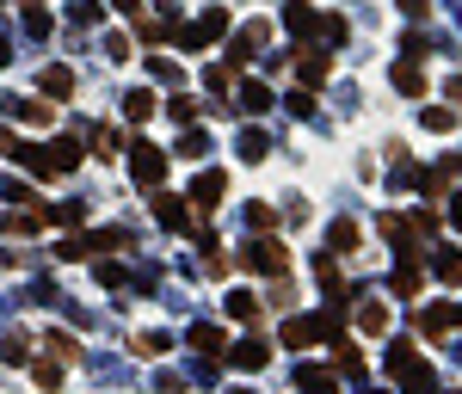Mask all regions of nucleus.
<instances>
[{"label": "nucleus", "mask_w": 462, "mask_h": 394, "mask_svg": "<svg viewBox=\"0 0 462 394\" xmlns=\"http://www.w3.org/2000/svg\"><path fill=\"white\" fill-rule=\"evenodd\" d=\"M0 148L31 173V179H62V173H74L81 166V142L74 135H62V142H43V148H31V142H19V135H0Z\"/></svg>", "instance_id": "f257e3e1"}, {"label": "nucleus", "mask_w": 462, "mask_h": 394, "mask_svg": "<svg viewBox=\"0 0 462 394\" xmlns=\"http://www.w3.org/2000/svg\"><path fill=\"white\" fill-rule=\"evenodd\" d=\"M123 148H129V179L148 185V191H161V179H167V148L148 142V135H129Z\"/></svg>", "instance_id": "f03ea898"}, {"label": "nucleus", "mask_w": 462, "mask_h": 394, "mask_svg": "<svg viewBox=\"0 0 462 394\" xmlns=\"http://www.w3.org/2000/svg\"><path fill=\"white\" fill-rule=\"evenodd\" d=\"M278 339L296 345V352H309V345H340V327H333L327 314H290V321L278 327Z\"/></svg>", "instance_id": "7ed1b4c3"}, {"label": "nucleus", "mask_w": 462, "mask_h": 394, "mask_svg": "<svg viewBox=\"0 0 462 394\" xmlns=\"http://www.w3.org/2000/svg\"><path fill=\"white\" fill-rule=\"evenodd\" d=\"M223 31H229V12H223V6H210L204 19H192V25H173V43H179V50H204V43H216Z\"/></svg>", "instance_id": "20e7f679"}, {"label": "nucleus", "mask_w": 462, "mask_h": 394, "mask_svg": "<svg viewBox=\"0 0 462 394\" xmlns=\"http://www.w3.org/2000/svg\"><path fill=\"white\" fill-rule=\"evenodd\" d=\"M240 265H247V271H271V277H284L290 247H278V241H265V235H259V241H247V247H240Z\"/></svg>", "instance_id": "39448f33"}, {"label": "nucleus", "mask_w": 462, "mask_h": 394, "mask_svg": "<svg viewBox=\"0 0 462 394\" xmlns=\"http://www.w3.org/2000/svg\"><path fill=\"white\" fill-rule=\"evenodd\" d=\"M265 43H271V25H265V19H253V25H240V37H234V43H229V68H247V62H253V56H259Z\"/></svg>", "instance_id": "423d86ee"}, {"label": "nucleus", "mask_w": 462, "mask_h": 394, "mask_svg": "<svg viewBox=\"0 0 462 394\" xmlns=\"http://www.w3.org/2000/svg\"><path fill=\"white\" fill-rule=\"evenodd\" d=\"M223 191H229V173H216V166H210V173H198V179H192V191H185V197H192L198 210H216V204H223Z\"/></svg>", "instance_id": "0eeeda50"}, {"label": "nucleus", "mask_w": 462, "mask_h": 394, "mask_svg": "<svg viewBox=\"0 0 462 394\" xmlns=\"http://www.w3.org/2000/svg\"><path fill=\"white\" fill-rule=\"evenodd\" d=\"M419 370H432V364H426V358L413 352V339H395V345H388V376H401V382H413Z\"/></svg>", "instance_id": "6e6552de"}, {"label": "nucleus", "mask_w": 462, "mask_h": 394, "mask_svg": "<svg viewBox=\"0 0 462 394\" xmlns=\"http://www.w3.org/2000/svg\"><path fill=\"white\" fill-rule=\"evenodd\" d=\"M419 327H426V339H444V333H457L462 327V308L457 302H432V308L419 314Z\"/></svg>", "instance_id": "1a4fd4ad"}, {"label": "nucleus", "mask_w": 462, "mask_h": 394, "mask_svg": "<svg viewBox=\"0 0 462 394\" xmlns=\"http://www.w3.org/2000/svg\"><path fill=\"white\" fill-rule=\"evenodd\" d=\"M327 74H333V56L327 50H309V56H296V81L315 93V87H327Z\"/></svg>", "instance_id": "9d476101"}, {"label": "nucleus", "mask_w": 462, "mask_h": 394, "mask_svg": "<svg viewBox=\"0 0 462 394\" xmlns=\"http://www.w3.org/2000/svg\"><path fill=\"white\" fill-rule=\"evenodd\" d=\"M74 87H81V81H74V68H68V62H50V68L37 74V93H43V99H68Z\"/></svg>", "instance_id": "9b49d317"}, {"label": "nucleus", "mask_w": 462, "mask_h": 394, "mask_svg": "<svg viewBox=\"0 0 462 394\" xmlns=\"http://www.w3.org/2000/svg\"><path fill=\"white\" fill-rule=\"evenodd\" d=\"M296 389L302 394H340V370H327V364H302V370H296Z\"/></svg>", "instance_id": "f8f14e48"}, {"label": "nucleus", "mask_w": 462, "mask_h": 394, "mask_svg": "<svg viewBox=\"0 0 462 394\" xmlns=\"http://www.w3.org/2000/svg\"><path fill=\"white\" fill-rule=\"evenodd\" d=\"M6 112H12L19 124H31V130H50V124H56L50 99H6Z\"/></svg>", "instance_id": "ddd939ff"}, {"label": "nucleus", "mask_w": 462, "mask_h": 394, "mask_svg": "<svg viewBox=\"0 0 462 394\" xmlns=\"http://www.w3.org/2000/svg\"><path fill=\"white\" fill-rule=\"evenodd\" d=\"M284 25H290V37H315V31H321V12H315L309 0H290V6H284Z\"/></svg>", "instance_id": "4468645a"}, {"label": "nucleus", "mask_w": 462, "mask_h": 394, "mask_svg": "<svg viewBox=\"0 0 462 394\" xmlns=\"http://www.w3.org/2000/svg\"><path fill=\"white\" fill-rule=\"evenodd\" d=\"M229 358H234V370H265V364H271V345H265V339H240Z\"/></svg>", "instance_id": "2eb2a0df"}, {"label": "nucleus", "mask_w": 462, "mask_h": 394, "mask_svg": "<svg viewBox=\"0 0 462 394\" xmlns=\"http://www.w3.org/2000/svg\"><path fill=\"white\" fill-rule=\"evenodd\" d=\"M395 87H401L407 99H426V74H419V62H413V56H401V62H395Z\"/></svg>", "instance_id": "dca6fc26"}, {"label": "nucleus", "mask_w": 462, "mask_h": 394, "mask_svg": "<svg viewBox=\"0 0 462 394\" xmlns=\"http://www.w3.org/2000/svg\"><path fill=\"white\" fill-rule=\"evenodd\" d=\"M278 99H271V87L265 81H240V112H253V118H265Z\"/></svg>", "instance_id": "f3484780"}, {"label": "nucleus", "mask_w": 462, "mask_h": 394, "mask_svg": "<svg viewBox=\"0 0 462 394\" xmlns=\"http://www.w3.org/2000/svg\"><path fill=\"white\" fill-rule=\"evenodd\" d=\"M43 222H50V204H31V210H12V216H6V235H37Z\"/></svg>", "instance_id": "a211bd4d"}, {"label": "nucleus", "mask_w": 462, "mask_h": 394, "mask_svg": "<svg viewBox=\"0 0 462 394\" xmlns=\"http://www.w3.org/2000/svg\"><path fill=\"white\" fill-rule=\"evenodd\" d=\"M185 339H192V345H198L204 358H223V352H229V339H223V327H210V321H198V327H192Z\"/></svg>", "instance_id": "6ab92c4d"}, {"label": "nucleus", "mask_w": 462, "mask_h": 394, "mask_svg": "<svg viewBox=\"0 0 462 394\" xmlns=\"http://www.w3.org/2000/svg\"><path fill=\"white\" fill-rule=\"evenodd\" d=\"M31 358H37V345H31L25 333H6V339H0V364H12V370H25Z\"/></svg>", "instance_id": "aec40b11"}, {"label": "nucleus", "mask_w": 462, "mask_h": 394, "mask_svg": "<svg viewBox=\"0 0 462 394\" xmlns=\"http://www.w3.org/2000/svg\"><path fill=\"white\" fill-rule=\"evenodd\" d=\"M321 253H333V259L357 253V222H333V228H327V247H321Z\"/></svg>", "instance_id": "412c9836"}, {"label": "nucleus", "mask_w": 462, "mask_h": 394, "mask_svg": "<svg viewBox=\"0 0 462 394\" xmlns=\"http://www.w3.org/2000/svg\"><path fill=\"white\" fill-rule=\"evenodd\" d=\"M154 105H161V99H154L148 87H129V93H123V118H129V124H142V118H154Z\"/></svg>", "instance_id": "4be33fe9"}, {"label": "nucleus", "mask_w": 462, "mask_h": 394, "mask_svg": "<svg viewBox=\"0 0 462 394\" xmlns=\"http://www.w3.org/2000/svg\"><path fill=\"white\" fill-rule=\"evenodd\" d=\"M388 290H395V296H419V290H426V277H419V259H401V271L388 277Z\"/></svg>", "instance_id": "5701e85b"}, {"label": "nucleus", "mask_w": 462, "mask_h": 394, "mask_svg": "<svg viewBox=\"0 0 462 394\" xmlns=\"http://www.w3.org/2000/svg\"><path fill=\"white\" fill-rule=\"evenodd\" d=\"M25 370H31V382H37V389H62V364H56V358H31V364H25Z\"/></svg>", "instance_id": "b1692460"}, {"label": "nucleus", "mask_w": 462, "mask_h": 394, "mask_svg": "<svg viewBox=\"0 0 462 394\" xmlns=\"http://www.w3.org/2000/svg\"><path fill=\"white\" fill-rule=\"evenodd\" d=\"M432 271H438L444 283H462V253L457 247H438V253H432Z\"/></svg>", "instance_id": "393cba45"}, {"label": "nucleus", "mask_w": 462, "mask_h": 394, "mask_svg": "<svg viewBox=\"0 0 462 394\" xmlns=\"http://www.w3.org/2000/svg\"><path fill=\"white\" fill-rule=\"evenodd\" d=\"M265 154H271V135H265V130H247V135H240V160H247V166H259Z\"/></svg>", "instance_id": "a878e982"}, {"label": "nucleus", "mask_w": 462, "mask_h": 394, "mask_svg": "<svg viewBox=\"0 0 462 394\" xmlns=\"http://www.w3.org/2000/svg\"><path fill=\"white\" fill-rule=\"evenodd\" d=\"M229 314L253 327V321H259V296H253V290H229Z\"/></svg>", "instance_id": "bb28decb"}, {"label": "nucleus", "mask_w": 462, "mask_h": 394, "mask_svg": "<svg viewBox=\"0 0 462 394\" xmlns=\"http://www.w3.org/2000/svg\"><path fill=\"white\" fill-rule=\"evenodd\" d=\"M43 345H50V358H56V364H74V358H81V345H74V333H62V327H56V333H50Z\"/></svg>", "instance_id": "cd10ccee"}, {"label": "nucleus", "mask_w": 462, "mask_h": 394, "mask_svg": "<svg viewBox=\"0 0 462 394\" xmlns=\"http://www.w3.org/2000/svg\"><path fill=\"white\" fill-rule=\"evenodd\" d=\"M93 277H99L106 290H123V283H129V265H123V259H99V265H93Z\"/></svg>", "instance_id": "c85d7f7f"}, {"label": "nucleus", "mask_w": 462, "mask_h": 394, "mask_svg": "<svg viewBox=\"0 0 462 394\" xmlns=\"http://www.w3.org/2000/svg\"><path fill=\"white\" fill-rule=\"evenodd\" d=\"M25 31H31V37H50V31H56L50 6H31V0H25Z\"/></svg>", "instance_id": "c756f323"}, {"label": "nucleus", "mask_w": 462, "mask_h": 394, "mask_svg": "<svg viewBox=\"0 0 462 394\" xmlns=\"http://www.w3.org/2000/svg\"><path fill=\"white\" fill-rule=\"evenodd\" d=\"M357 327H364V333H388V308H382V302H364V308H357Z\"/></svg>", "instance_id": "7c9ffc66"}, {"label": "nucleus", "mask_w": 462, "mask_h": 394, "mask_svg": "<svg viewBox=\"0 0 462 394\" xmlns=\"http://www.w3.org/2000/svg\"><path fill=\"white\" fill-rule=\"evenodd\" d=\"M167 345H173L167 333H136V339H129V352H136V358H161Z\"/></svg>", "instance_id": "2f4dec72"}, {"label": "nucleus", "mask_w": 462, "mask_h": 394, "mask_svg": "<svg viewBox=\"0 0 462 394\" xmlns=\"http://www.w3.org/2000/svg\"><path fill=\"white\" fill-rule=\"evenodd\" d=\"M426 130L450 135V130H457V112H450V105H426Z\"/></svg>", "instance_id": "473e14b6"}, {"label": "nucleus", "mask_w": 462, "mask_h": 394, "mask_svg": "<svg viewBox=\"0 0 462 394\" xmlns=\"http://www.w3.org/2000/svg\"><path fill=\"white\" fill-rule=\"evenodd\" d=\"M210 148H216V142H210L204 130H185V135H179V154H185V160H204Z\"/></svg>", "instance_id": "72a5a7b5"}, {"label": "nucleus", "mask_w": 462, "mask_h": 394, "mask_svg": "<svg viewBox=\"0 0 462 394\" xmlns=\"http://www.w3.org/2000/svg\"><path fill=\"white\" fill-rule=\"evenodd\" d=\"M333 352H340V376H364V352H357L351 339H340Z\"/></svg>", "instance_id": "f704fd0d"}, {"label": "nucleus", "mask_w": 462, "mask_h": 394, "mask_svg": "<svg viewBox=\"0 0 462 394\" xmlns=\"http://www.w3.org/2000/svg\"><path fill=\"white\" fill-rule=\"evenodd\" d=\"M204 87H210V93H229V87H234V68H229V62H210V68H204Z\"/></svg>", "instance_id": "c9c22d12"}, {"label": "nucleus", "mask_w": 462, "mask_h": 394, "mask_svg": "<svg viewBox=\"0 0 462 394\" xmlns=\"http://www.w3.org/2000/svg\"><path fill=\"white\" fill-rule=\"evenodd\" d=\"M136 31H142V43H167V37H173L167 19H136Z\"/></svg>", "instance_id": "e433bc0d"}, {"label": "nucleus", "mask_w": 462, "mask_h": 394, "mask_svg": "<svg viewBox=\"0 0 462 394\" xmlns=\"http://www.w3.org/2000/svg\"><path fill=\"white\" fill-rule=\"evenodd\" d=\"M148 74L167 81V87H179V62H173V56H148Z\"/></svg>", "instance_id": "4c0bfd02"}, {"label": "nucleus", "mask_w": 462, "mask_h": 394, "mask_svg": "<svg viewBox=\"0 0 462 394\" xmlns=\"http://www.w3.org/2000/svg\"><path fill=\"white\" fill-rule=\"evenodd\" d=\"M167 118H173V124H192V118H198V99L173 93V99H167Z\"/></svg>", "instance_id": "58836bf2"}, {"label": "nucleus", "mask_w": 462, "mask_h": 394, "mask_svg": "<svg viewBox=\"0 0 462 394\" xmlns=\"http://www.w3.org/2000/svg\"><path fill=\"white\" fill-rule=\"evenodd\" d=\"M50 222H62V228H81V222H87V204H56V210H50Z\"/></svg>", "instance_id": "ea45409f"}, {"label": "nucleus", "mask_w": 462, "mask_h": 394, "mask_svg": "<svg viewBox=\"0 0 462 394\" xmlns=\"http://www.w3.org/2000/svg\"><path fill=\"white\" fill-rule=\"evenodd\" d=\"M247 228H259V235L278 228V210H271V204H247Z\"/></svg>", "instance_id": "a19ab883"}, {"label": "nucleus", "mask_w": 462, "mask_h": 394, "mask_svg": "<svg viewBox=\"0 0 462 394\" xmlns=\"http://www.w3.org/2000/svg\"><path fill=\"white\" fill-rule=\"evenodd\" d=\"M315 37H327V43H346V19L340 12H321V31Z\"/></svg>", "instance_id": "79ce46f5"}, {"label": "nucleus", "mask_w": 462, "mask_h": 394, "mask_svg": "<svg viewBox=\"0 0 462 394\" xmlns=\"http://www.w3.org/2000/svg\"><path fill=\"white\" fill-rule=\"evenodd\" d=\"M74 25H99V0H74Z\"/></svg>", "instance_id": "37998d69"}, {"label": "nucleus", "mask_w": 462, "mask_h": 394, "mask_svg": "<svg viewBox=\"0 0 462 394\" xmlns=\"http://www.w3.org/2000/svg\"><path fill=\"white\" fill-rule=\"evenodd\" d=\"M290 112H296V118H309V112H315V93H309V87H296V93H290Z\"/></svg>", "instance_id": "c03bdc74"}, {"label": "nucleus", "mask_w": 462, "mask_h": 394, "mask_svg": "<svg viewBox=\"0 0 462 394\" xmlns=\"http://www.w3.org/2000/svg\"><path fill=\"white\" fill-rule=\"evenodd\" d=\"M123 142H117V130H93V154H117Z\"/></svg>", "instance_id": "a18cd8bd"}, {"label": "nucleus", "mask_w": 462, "mask_h": 394, "mask_svg": "<svg viewBox=\"0 0 462 394\" xmlns=\"http://www.w3.org/2000/svg\"><path fill=\"white\" fill-rule=\"evenodd\" d=\"M401 56H413V62H419V56H426V37H419V31H407V37H401Z\"/></svg>", "instance_id": "49530a36"}, {"label": "nucleus", "mask_w": 462, "mask_h": 394, "mask_svg": "<svg viewBox=\"0 0 462 394\" xmlns=\"http://www.w3.org/2000/svg\"><path fill=\"white\" fill-rule=\"evenodd\" d=\"M112 12H123V19H142V0H106Z\"/></svg>", "instance_id": "de8ad7c7"}, {"label": "nucleus", "mask_w": 462, "mask_h": 394, "mask_svg": "<svg viewBox=\"0 0 462 394\" xmlns=\"http://www.w3.org/2000/svg\"><path fill=\"white\" fill-rule=\"evenodd\" d=\"M450 228H462V191L450 197Z\"/></svg>", "instance_id": "09e8293b"}, {"label": "nucleus", "mask_w": 462, "mask_h": 394, "mask_svg": "<svg viewBox=\"0 0 462 394\" xmlns=\"http://www.w3.org/2000/svg\"><path fill=\"white\" fill-rule=\"evenodd\" d=\"M6 62H12V43H6V37H0V68H6Z\"/></svg>", "instance_id": "8fccbe9b"}, {"label": "nucleus", "mask_w": 462, "mask_h": 394, "mask_svg": "<svg viewBox=\"0 0 462 394\" xmlns=\"http://www.w3.org/2000/svg\"><path fill=\"white\" fill-rule=\"evenodd\" d=\"M364 394H388V389H364Z\"/></svg>", "instance_id": "3c124183"}, {"label": "nucleus", "mask_w": 462, "mask_h": 394, "mask_svg": "<svg viewBox=\"0 0 462 394\" xmlns=\"http://www.w3.org/2000/svg\"><path fill=\"white\" fill-rule=\"evenodd\" d=\"M229 394H253V389H229Z\"/></svg>", "instance_id": "603ef678"}, {"label": "nucleus", "mask_w": 462, "mask_h": 394, "mask_svg": "<svg viewBox=\"0 0 462 394\" xmlns=\"http://www.w3.org/2000/svg\"><path fill=\"white\" fill-rule=\"evenodd\" d=\"M0 6H6V0H0Z\"/></svg>", "instance_id": "864d4df0"}]
</instances>
